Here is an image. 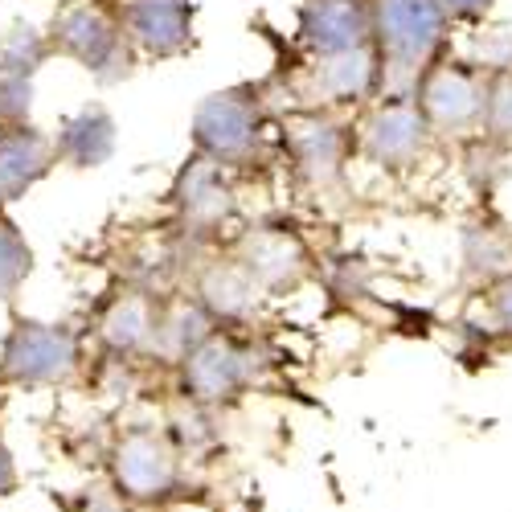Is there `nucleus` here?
<instances>
[{
  "instance_id": "19",
  "label": "nucleus",
  "mask_w": 512,
  "mask_h": 512,
  "mask_svg": "<svg viewBox=\"0 0 512 512\" xmlns=\"http://www.w3.org/2000/svg\"><path fill=\"white\" fill-rule=\"evenodd\" d=\"M316 91L324 95V103H361V99H377V62L373 50H349V54H332V58H316Z\"/></svg>"
},
{
  "instance_id": "15",
  "label": "nucleus",
  "mask_w": 512,
  "mask_h": 512,
  "mask_svg": "<svg viewBox=\"0 0 512 512\" xmlns=\"http://www.w3.org/2000/svg\"><path fill=\"white\" fill-rule=\"evenodd\" d=\"M193 300L218 328H238L254 316L263 300V287L250 279V271L234 259H209L193 279Z\"/></svg>"
},
{
  "instance_id": "26",
  "label": "nucleus",
  "mask_w": 512,
  "mask_h": 512,
  "mask_svg": "<svg viewBox=\"0 0 512 512\" xmlns=\"http://www.w3.org/2000/svg\"><path fill=\"white\" fill-rule=\"evenodd\" d=\"M62 508H66V512H132L111 488H87L78 500H66Z\"/></svg>"
},
{
  "instance_id": "13",
  "label": "nucleus",
  "mask_w": 512,
  "mask_h": 512,
  "mask_svg": "<svg viewBox=\"0 0 512 512\" xmlns=\"http://www.w3.org/2000/svg\"><path fill=\"white\" fill-rule=\"evenodd\" d=\"M234 259L250 271V279L263 287V295H283L295 291L308 279V246L300 242V234L279 230V226H263V230H246L238 238Z\"/></svg>"
},
{
  "instance_id": "17",
  "label": "nucleus",
  "mask_w": 512,
  "mask_h": 512,
  "mask_svg": "<svg viewBox=\"0 0 512 512\" xmlns=\"http://www.w3.org/2000/svg\"><path fill=\"white\" fill-rule=\"evenodd\" d=\"M54 148H58V160L74 168H99L115 152V119L103 107H82L62 119Z\"/></svg>"
},
{
  "instance_id": "12",
  "label": "nucleus",
  "mask_w": 512,
  "mask_h": 512,
  "mask_svg": "<svg viewBox=\"0 0 512 512\" xmlns=\"http://www.w3.org/2000/svg\"><path fill=\"white\" fill-rule=\"evenodd\" d=\"M168 197H173L177 218L193 238L218 234L234 218V189L226 181V168H218L213 160H205L197 152L185 160V168L177 173L173 193Z\"/></svg>"
},
{
  "instance_id": "20",
  "label": "nucleus",
  "mask_w": 512,
  "mask_h": 512,
  "mask_svg": "<svg viewBox=\"0 0 512 512\" xmlns=\"http://www.w3.org/2000/svg\"><path fill=\"white\" fill-rule=\"evenodd\" d=\"M50 54V41L37 25L29 21H13L9 33L0 37V74H13V78H33L41 66H46Z\"/></svg>"
},
{
  "instance_id": "2",
  "label": "nucleus",
  "mask_w": 512,
  "mask_h": 512,
  "mask_svg": "<svg viewBox=\"0 0 512 512\" xmlns=\"http://www.w3.org/2000/svg\"><path fill=\"white\" fill-rule=\"evenodd\" d=\"M107 480L127 508H160L185 484V451L168 426H127L107 451Z\"/></svg>"
},
{
  "instance_id": "27",
  "label": "nucleus",
  "mask_w": 512,
  "mask_h": 512,
  "mask_svg": "<svg viewBox=\"0 0 512 512\" xmlns=\"http://www.w3.org/2000/svg\"><path fill=\"white\" fill-rule=\"evenodd\" d=\"M447 21H484L496 0H435Z\"/></svg>"
},
{
  "instance_id": "16",
  "label": "nucleus",
  "mask_w": 512,
  "mask_h": 512,
  "mask_svg": "<svg viewBox=\"0 0 512 512\" xmlns=\"http://www.w3.org/2000/svg\"><path fill=\"white\" fill-rule=\"evenodd\" d=\"M58 164L54 136H46L33 123L0 127V201L13 205L33 185H41Z\"/></svg>"
},
{
  "instance_id": "9",
  "label": "nucleus",
  "mask_w": 512,
  "mask_h": 512,
  "mask_svg": "<svg viewBox=\"0 0 512 512\" xmlns=\"http://www.w3.org/2000/svg\"><path fill=\"white\" fill-rule=\"evenodd\" d=\"M283 144L295 160V173L308 185L324 189L340 177L349 152H353V136L345 123H336L328 111H295L283 119Z\"/></svg>"
},
{
  "instance_id": "8",
  "label": "nucleus",
  "mask_w": 512,
  "mask_h": 512,
  "mask_svg": "<svg viewBox=\"0 0 512 512\" xmlns=\"http://www.w3.org/2000/svg\"><path fill=\"white\" fill-rule=\"evenodd\" d=\"M431 144V127L418 115L414 95H377L357 127V152L381 168H410Z\"/></svg>"
},
{
  "instance_id": "3",
  "label": "nucleus",
  "mask_w": 512,
  "mask_h": 512,
  "mask_svg": "<svg viewBox=\"0 0 512 512\" xmlns=\"http://www.w3.org/2000/svg\"><path fill=\"white\" fill-rule=\"evenodd\" d=\"M82 369V340L70 324L13 316L0 336V386L17 390H58Z\"/></svg>"
},
{
  "instance_id": "10",
  "label": "nucleus",
  "mask_w": 512,
  "mask_h": 512,
  "mask_svg": "<svg viewBox=\"0 0 512 512\" xmlns=\"http://www.w3.org/2000/svg\"><path fill=\"white\" fill-rule=\"evenodd\" d=\"M193 13V0H123L119 5L127 46L160 62L193 50Z\"/></svg>"
},
{
  "instance_id": "5",
  "label": "nucleus",
  "mask_w": 512,
  "mask_h": 512,
  "mask_svg": "<svg viewBox=\"0 0 512 512\" xmlns=\"http://www.w3.org/2000/svg\"><path fill=\"white\" fill-rule=\"evenodd\" d=\"M410 95L418 103V115L431 127V136L467 140V136H476L484 123L488 74L476 62H459L451 54H439L422 70Z\"/></svg>"
},
{
  "instance_id": "7",
  "label": "nucleus",
  "mask_w": 512,
  "mask_h": 512,
  "mask_svg": "<svg viewBox=\"0 0 512 512\" xmlns=\"http://www.w3.org/2000/svg\"><path fill=\"white\" fill-rule=\"evenodd\" d=\"M181 369V390L189 406L201 410H222L234 406L254 381V353L230 328H213L193 353L177 361Z\"/></svg>"
},
{
  "instance_id": "18",
  "label": "nucleus",
  "mask_w": 512,
  "mask_h": 512,
  "mask_svg": "<svg viewBox=\"0 0 512 512\" xmlns=\"http://www.w3.org/2000/svg\"><path fill=\"white\" fill-rule=\"evenodd\" d=\"M218 328L193 295H177V300H160V320H156V336H152V357L164 365H177L185 353H193L201 340Z\"/></svg>"
},
{
  "instance_id": "14",
  "label": "nucleus",
  "mask_w": 512,
  "mask_h": 512,
  "mask_svg": "<svg viewBox=\"0 0 512 512\" xmlns=\"http://www.w3.org/2000/svg\"><path fill=\"white\" fill-rule=\"evenodd\" d=\"M300 41L312 58H332L369 46V0H304Z\"/></svg>"
},
{
  "instance_id": "28",
  "label": "nucleus",
  "mask_w": 512,
  "mask_h": 512,
  "mask_svg": "<svg viewBox=\"0 0 512 512\" xmlns=\"http://www.w3.org/2000/svg\"><path fill=\"white\" fill-rule=\"evenodd\" d=\"M21 488V472H17V459L5 443V431H0V500H9Z\"/></svg>"
},
{
  "instance_id": "6",
  "label": "nucleus",
  "mask_w": 512,
  "mask_h": 512,
  "mask_svg": "<svg viewBox=\"0 0 512 512\" xmlns=\"http://www.w3.org/2000/svg\"><path fill=\"white\" fill-rule=\"evenodd\" d=\"M263 140V99L259 87H226L213 91L193 111V152L218 168H246L259 156Z\"/></svg>"
},
{
  "instance_id": "25",
  "label": "nucleus",
  "mask_w": 512,
  "mask_h": 512,
  "mask_svg": "<svg viewBox=\"0 0 512 512\" xmlns=\"http://www.w3.org/2000/svg\"><path fill=\"white\" fill-rule=\"evenodd\" d=\"M488 316H492V328L512 340V271L492 279V287H488Z\"/></svg>"
},
{
  "instance_id": "24",
  "label": "nucleus",
  "mask_w": 512,
  "mask_h": 512,
  "mask_svg": "<svg viewBox=\"0 0 512 512\" xmlns=\"http://www.w3.org/2000/svg\"><path fill=\"white\" fill-rule=\"evenodd\" d=\"M29 107H33V78L0 74V127L29 123Z\"/></svg>"
},
{
  "instance_id": "4",
  "label": "nucleus",
  "mask_w": 512,
  "mask_h": 512,
  "mask_svg": "<svg viewBox=\"0 0 512 512\" xmlns=\"http://www.w3.org/2000/svg\"><path fill=\"white\" fill-rule=\"evenodd\" d=\"M46 41H50V54L78 62L103 82L123 78L127 62H132L119 5H107V0H62L46 29Z\"/></svg>"
},
{
  "instance_id": "29",
  "label": "nucleus",
  "mask_w": 512,
  "mask_h": 512,
  "mask_svg": "<svg viewBox=\"0 0 512 512\" xmlns=\"http://www.w3.org/2000/svg\"><path fill=\"white\" fill-rule=\"evenodd\" d=\"M5 209H9V205H5V201H0V218H9V213H5Z\"/></svg>"
},
{
  "instance_id": "22",
  "label": "nucleus",
  "mask_w": 512,
  "mask_h": 512,
  "mask_svg": "<svg viewBox=\"0 0 512 512\" xmlns=\"http://www.w3.org/2000/svg\"><path fill=\"white\" fill-rule=\"evenodd\" d=\"M463 259H467V271L472 275H484V279H500V275H508L512 267V246H508V238H504V230L500 226H476V230H467V238H463Z\"/></svg>"
},
{
  "instance_id": "21",
  "label": "nucleus",
  "mask_w": 512,
  "mask_h": 512,
  "mask_svg": "<svg viewBox=\"0 0 512 512\" xmlns=\"http://www.w3.org/2000/svg\"><path fill=\"white\" fill-rule=\"evenodd\" d=\"M33 271V250L13 218H0V304H13Z\"/></svg>"
},
{
  "instance_id": "1",
  "label": "nucleus",
  "mask_w": 512,
  "mask_h": 512,
  "mask_svg": "<svg viewBox=\"0 0 512 512\" xmlns=\"http://www.w3.org/2000/svg\"><path fill=\"white\" fill-rule=\"evenodd\" d=\"M451 21L435 0H369V50L377 95H410L422 70L447 54Z\"/></svg>"
},
{
  "instance_id": "11",
  "label": "nucleus",
  "mask_w": 512,
  "mask_h": 512,
  "mask_svg": "<svg viewBox=\"0 0 512 512\" xmlns=\"http://www.w3.org/2000/svg\"><path fill=\"white\" fill-rule=\"evenodd\" d=\"M160 300L164 295L127 283L123 291L107 295L103 308L95 312V336L99 345L119 357V361H140L152 357V336H156V320H160Z\"/></svg>"
},
{
  "instance_id": "23",
  "label": "nucleus",
  "mask_w": 512,
  "mask_h": 512,
  "mask_svg": "<svg viewBox=\"0 0 512 512\" xmlns=\"http://www.w3.org/2000/svg\"><path fill=\"white\" fill-rule=\"evenodd\" d=\"M480 132L496 148H512V74H488Z\"/></svg>"
}]
</instances>
